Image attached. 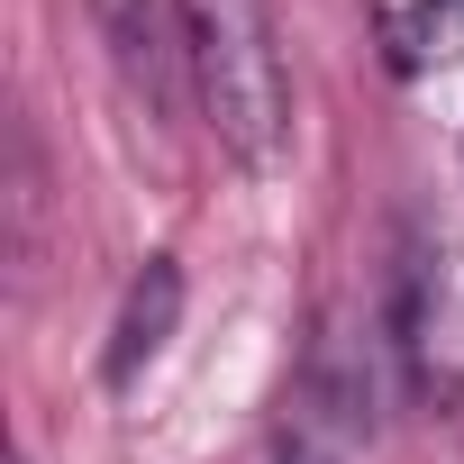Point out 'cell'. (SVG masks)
<instances>
[{"instance_id": "6da1fadb", "label": "cell", "mask_w": 464, "mask_h": 464, "mask_svg": "<svg viewBox=\"0 0 464 464\" xmlns=\"http://www.w3.org/2000/svg\"><path fill=\"white\" fill-rule=\"evenodd\" d=\"M182 82L237 173H274L292 146V55L274 0H173Z\"/></svg>"}, {"instance_id": "7a4b0ae2", "label": "cell", "mask_w": 464, "mask_h": 464, "mask_svg": "<svg viewBox=\"0 0 464 464\" xmlns=\"http://www.w3.org/2000/svg\"><path fill=\"white\" fill-rule=\"evenodd\" d=\"M382 319L364 310H319L292 382H283V419H274V464H364L373 455V428H382Z\"/></svg>"}, {"instance_id": "3957f363", "label": "cell", "mask_w": 464, "mask_h": 464, "mask_svg": "<svg viewBox=\"0 0 464 464\" xmlns=\"http://www.w3.org/2000/svg\"><path fill=\"white\" fill-rule=\"evenodd\" d=\"M382 337H392L410 401L428 410L464 401V237L455 227H419L401 246L392 292H382Z\"/></svg>"}, {"instance_id": "277c9868", "label": "cell", "mask_w": 464, "mask_h": 464, "mask_svg": "<svg viewBox=\"0 0 464 464\" xmlns=\"http://www.w3.org/2000/svg\"><path fill=\"white\" fill-rule=\"evenodd\" d=\"M173 319H182V265H173V256H146V274L128 283V301H119V319H110L101 382H110V392H128V382H137V373L164 355Z\"/></svg>"}, {"instance_id": "5b68a950", "label": "cell", "mask_w": 464, "mask_h": 464, "mask_svg": "<svg viewBox=\"0 0 464 464\" xmlns=\"http://www.w3.org/2000/svg\"><path fill=\"white\" fill-rule=\"evenodd\" d=\"M82 10H92V28L110 37L119 73H128L146 101H164V73L182 64V46H173V0H82Z\"/></svg>"}, {"instance_id": "8992f818", "label": "cell", "mask_w": 464, "mask_h": 464, "mask_svg": "<svg viewBox=\"0 0 464 464\" xmlns=\"http://www.w3.org/2000/svg\"><path fill=\"white\" fill-rule=\"evenodd\" d=\"M37 218H46V155H37V128L19 119L10 128V256L37 265Z\"/></svg>"}, {"instance_id": "52a82bcc", "label": "cell", "mask_w": 464, "mask_h": 464, "mask_svg": "<svg viewBox=\"0 0 464 464\" xmlns=\"http://www.w3.org/2000/svg\"><path fill=\"white\" fill-rule=\"evenodd\" d=\"M455 37H464V0H419V10H392V64H401V73L455 55Z\"/></svg>"}]
</instances>
